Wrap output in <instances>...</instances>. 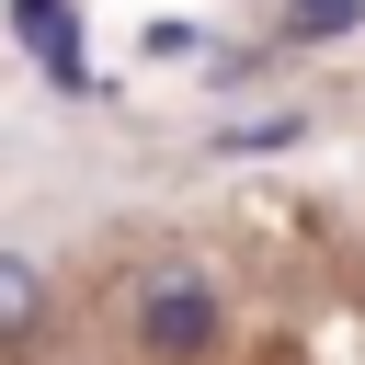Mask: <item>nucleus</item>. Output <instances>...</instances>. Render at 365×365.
I'll use <instances>...</instances> for the list:
<instances>
[{
	"label": "nucleus",
	"instance_id": "1",
	"mask_svg": "<svg viewBox=\"0 0 365 365\" xmlns=\"http://www.w3.org/2000/svg\"><path fill=\"white\" fill-rule=\"evenodd\" d=\"M137 331H148V354H160V365L205 354V342H217V285H194V274H148V297H137Z\"/></svg>",
	"mask_w": 365,
	"mask_h": 365
},
{
	"label": "nucleus",
	"instance_id": "2",
	"mask_svg": "<svg viewBox=\"0 0 365 365\" xmlns=\"http://www.w3.org/2000/svg\"><path fill=\"white\" fill-rule=\"evenodd\" d=\"M11 34L46 57V80H57V91H91V103H114V80H91V68H80V46H68V0H11Z\"/></svg>",
	"mask_w": 365,
	"mask_h": 365
},
{
	"label": "nucleus",
	"instance_id": "3",
	"mask_svg": "<svg viewBox=\"0 0 365 365\" xmlns=\"http://www.w3.org/2000/svg\"><path fill=\"white\" fill-rule=\"evenodd\" d=\"M365 23V0H285V34L297 46H331V34H354Z\"/></svg>",
	"mask_w": 365,
	"mask_h": 365
},
{
	"label": "nucleus",
	"instance_id": "4",
	"mask_svg": "<svg viewBox=\"0 0 365 365\" xmlns=\"http://www.w3.org/2000/svg\"><path fill=\"white\" fill-rule=\"evenodd\" d=\"M34 319V262H0V331Z\"/></svg>",
	"mask_w": 365,
	"mask_h": 365
}]
</instances>
